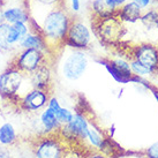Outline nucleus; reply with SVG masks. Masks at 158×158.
<instances>
[{
	"mask_svg": "<svg viewBox=\"0 0 158 158\" xmlns=\"http://www.w3.org/2000/svg\"><path fill=\"white\" fill-rule=\"evenodd\" d=\"M32 158H34V157H32Z\"/></svg>",
	"mask_w": 158,
	"mask_h": 158,
	"instance_id": "72a5a7b5",
	"label": "nucleus"
},
{
	"mask_svg": "<svg viewBox=\"0 0 158 158\" xmlns=\"http://www.w3.org/2000/svg\"><path fill=\"white\" fill-rule=\"evenodd\" d=\"M73 115H74V113H73L69 109L62 107V106H61V109L56 113V117H57L58 121L60 123L61 126L69 123L70 121H72V119H73Z\"/></svg>",
	"mask_w": 158,
	"mask_h": 158,
	"instance_id": "4be33fe9",
	"label": "nucleus"
},
{
	"mask_svg": "<svg viewBox=\"0 0 158 158\" xmlns=\"http://www.w3.org/2000/svg\"><path fill=\"white\" fill-rule=\"evenodd\" d=\"M73 15L65 6H58L50 10L31 30L40 31L51 54L65 46V40Z\"/></svg>",
	"mask_w": 158,
	"mask_h": 158,
	"instance_id": "f257e3e1",
	"label": "nucleus"
},
{
	"mask_svg": "<svg viewBox=\"0 0 158 158\" xmlns=\"http://www.w3.org/2000/svg\"><path fill=\"white\" fill-rule=\"evenodd\" d=\"M126 59L133 58L141 65L155 73L158 72V46L151 43H140L134 45L129 52H126Z\"/></svg>",
	"mask_w": 158,
	"mask_h": 158,
	"instance_id": "6e6552de",
	"label": "nucleus"
},
{
	"mask_svg": "<svg viewBox=\"0 0 158 158\" xmlns=\"http://www.w3.org/2000/svg\"><path fill=\"white\" fill-rule=\"evenodd\" d=\"M50 94L51 92L48 90L31 88L21 97H19L16 105L21 111H24L28 113L40 112L48 105Z\"/></svg>",
	"mask_w": 158,
	"mask_h": 158,
	"instance_id": "1a4fd4ad",
	"label": "nucleus"
},
{
	"mask_svg": "<svg viewBox=\"0 0 158 158\" xmlns=\"http://www.w3.org/2000/svg\"><path fill=\"white\" fill-rule=\"evenodd\" d=\"M19 136L16 128L12 123H4L0 125V145L13 148L18 144Z\"/></svg>",
	"mask_w": 158,
	"mask_h": 158,
	"instance_id": "dca6fc26",
	"label": "nucleus"
},
{
	"mask_svg": "<svg viewBox=\"0 0 158 158\" xmlns=\"http://www.w3.org/2000/svg\"><path fill=\"white\" fill-rule=\"evenodd\" d=\"M149 89L151 90V92H152V95H154V97H155V99H156L158 103V89L154 88V87H151V85L149 87Z\"/></svg>",
	"mask_w": 158,
	"mask_h": 158,
	"instance_id": "cd10ccee",
	"label": "nucleus"
},
{
	"mask_svg": "<svg viewBox=\"0 0 158 158\" xmlns=\"http://www.w3.org/2000/svg\"><path fill=\"white\" fill-rule=\"evenodd\" d=\"M92 40V34L90 27L81 19L73 16L69 28L67 31L65 46L73 50H87L90 48Z\"/></svg>",
	"mask_w": 158,
	"mask_h": 158,
	"instance_id": "39448f33",
	"label": "nucleus"
},
{
	"mask_svg": "<svg viewBox=\"0 0 158 158\" xmlns=\"http://www.w3.org/2000/svg\"><path fill=\"white\" fill-rule=\"evenodd\" d=\"M28 83H30L28 75L10 64L0 74V96L5 101L16 104L19 97L27 92L24 85Z\"/></svg>",
	"mask_w": 158,
	"mask_h": 158,
	"instance_id": "f03ea898",
	"label": "nucleus"
},
{
	"mask_svg": "<svg viewBox=\"0 0 158 158\" xmlns=\"http://www.w3.org/2000/svg\"><path fill=\"white\" fill-rule=\"evenodd\" d=\"M0 111H1V96H0Z\"/></svg>",
	"mask_w": 158,
	"mask_h": 158,
	"instance_id": "7c9ffc66",
	"label": "nucleus"
},
{
	"mask_svg": "<svg viewBox=\"0 0 158 158\" xmlns=\"http://www.w3.org/2000/svg\"><path fill=\"white\" fill-rule=\"evenodd\" d=\"M140 21L147 29H158V10L150 9L143 12Z\"/></svg>",
	"mask_w": 158,
	"mask_h": 158,
	"instance_id": "a211bd4d",
	"label": "nucleus"
},
{
	"mask_svg": "<svg viewBox=\"0 0 158 158\" xmlns=\"http://www.w3.org/2000/svg\"><path fill=\"white\" fill-rule=\"evenodd\" d=\"M106 137L103 135L101 128L97 126L94 120H89L88 134L85 140V149L91 150H101L102 145L104 144Z\"/></svg>",
	"mask_w": 158,
	"mask_h": 158,
	"instance_id": "ddd939ff",
	"label": "nucleus"
},
{
	"mask_svg": "<svg viewBox=\"0 0 158 158\" xmlns=\"http://www.w3.org/2000/svg\"><path fill=\"white\" fill-rule=\"evenodd\" d=\"M40 123L42 129H43L42 135H44V134H56L61 128V125L58 121L56 114L53 113L48 106L40 111Z\"/></svg>",
	"mask_w": 158,
	"mask_h": 158,
	"instance_id": "f8f14e48",
	"label": "nucleus"
},
{
	"mask_svg": "<svg viewBox=\"0 0 158 158\" xmlns=\"http://www.w3.org/2000/svg\"><path fill=\"white\" fill-rule=\"evenodd\" d=\"M84 148L76 143H68L62 158H83Z\"/></svg>",
	"mask_w": 158,
	"mask_h": 158,
	"instance_id": "aec40b11",
	"label": "nucleus"
},
{
	"mask_svg": "<svg viewBox=\"0 0 158 158\" xmlns=\"http://www.w3.org/2000/svg\"><path fill=\"white\" fill-rule=\"evenodd\" d=\"M8 23H0V50L4 52H10L12 48L7 42V36H8Z\"/></svg>",
	"mask_w": 158,
	"mask_h": 158,
	"instance_id": "412c9836",
	"label": "nucleus"
},
{
	"mask_svg": "<svg viewBox=\"0 0 158 158\" xmlns=\"http://www.w3.org/2000/svg\"><path fill=\"white\" fill-rule=\"evenodd\" d=\"M83 158H110V157L106 156L104 152H102L99 150L85 149L83 154Z\"/></svg>",
	"mask_w": 158,
	"mask_h": 158,
	"instance_id": "5701e85b",
	"label": "nucleus"
},
{
	"mask_svg": "<svg viewBox=\"0 0 158 158\" xmlns=\"http://www.w3.org/2000/svg\"><path fill=\"white\" fill-rule=\"evenodd\" d=\"M68 1H81V0H64V2H65V6H67V2ZM67 8V7H66Z\"/></svg>",
	"mask_w": 158,
	"mask_h": 158,
	"instance_id": "c85d7f7f",
	"label": "nucleus"
},
{
	"mask_svg": "<svg viewBox=\"0 0 158 158\" xmlns=\"http://www.w3.org/2000/svg\"><path fill=\"white\" fill-rule=\"evenodd\" d=\"M13 154L12 150L9 149L8 147H4L0 145V158H13Z\"/></svg>",
	"mask_w": 158,
	"mask_h": 158,
	"instance_id": "393cba45",
	"label": "nucleus"
},
{
	"mask_svg": "<svg viewBox=\"0 0 158 158\" xmlns=\"http://www.w3.org/2000/svg\"><path fill=\"white\" fill-rule=\"evenodd\" d=\"M88 58L82 50L70 51L61 64V74L68 81L81 79L88 68Z\"/></svg>",
	"mask_w": 158,
	"mask_h": 158,
	"instance_id": "0eeeda50",
	"label": "nucleus"
},
{
	"mask_svg": "<svg viewBox=\"0 0 158 158\" xmlns=\"http://www.w3.org/2000/svg\"><path fill=\"white\" fill-rule=\"evenodd\" d=\"M6 1H7V0H5V2H6ZM23 1H24V0H22V6H23Z\"/></svg>",
	"mask_w": 158,
	"mask_h": 158,
	"instance_id": "2f4dec72",
	"label": "nucleus"
},
{
	"mask_svg": "<svg viewBox=\"0 0 158 158\" xmlns=\"http://www.w3.org/2000/svg\"><path fill=\"white\" fill-rule=\"evenodd\" d=\"M91 28L101 43L112 46L120 44L125 34L123 22L117 15L102 19L91 18Z\"/></svg>",
	"mask_w": 158,
	"mask_h": 158,
	"instance_id": "7ed1b4c3",
	"label": "nucleus"
},
{
	"mask_svg": "<svg viewBox=\"0 0 158 158\" xmlns=\"http://www.w3.org/2000/svg\"><path fill=\"white\" fill-rule=\"evenodd\" d=\"M127 60L129 61V65H131L133 74L136 75V76H139V77H142V79H143V77H145V76H149V75L154 74V72H152V70H150L149 68H147L145 66L141 65L140 62L136 61L135 59H133V58H128Z\"/></svg>",
	"mask_w": 158,
	"mask_h": 158,
	"instance_id": "6ab92c4d",
	"label": "nucleus"
},
{
	"mask_svg": "<svg viewBox=\"0 0 158 158\" xmlns=\"http://www.w3.org/2000/svg\"><path fill=\"white\" fill-rule=\"evenodd\" d=\"M156 45H157V46H158V40H157V44H156Z\"/></svg>",
	"mask_w": 158,
	"mask_h": 158,
	"instance_id": "473e14b6",
	"label": "nucleus"
},
{
	"mask_svg": "<svg viewBox=\"0 0 158 158\" xmlns=\"http://www.w3.org/2000/svg\"><path fill=\"white\" fill-rule=\"evenodd\" d=\"M28 79L32 88L43 89L51 91L52 85V70L48 65V62H45L42 66H40L36 70H34L31 74L28 75Z\"/></svg>",
	"mask_w": 158,
	"mask_h": 158,
	"instance_id": "9d476101",
	"label": "nucleus"
},
{
	"mask_svg": "<svg viewBox=\"0 0 158 158\" xmlns=\"http://www.w3.org/2000/svg\"><path fill=\"white\" fill-rule=\"evenodd\" d=\"M68 142L59 133L37 135L31 141L34 158H62Z\"/></svg>",
	"mask_w": 158,
	"mask_h": 158,
	"instance_id": "20e7f679",
	"label": "nucleus"
},
{
	"mask_svg": "<svg viewBox=\"0 0 158 158\" xmlns=\"http://www.w3.org/2000/svg\"><path fill=\"white\" fill-rule=\"evenodd\" d=\"M91 18L102 19L117 15L118 8H114L106 0H94L91 1Z\"/></svg>",
	"mask_w": 158,
	"mask_h": 158,
	"instance_id": "f3484780",
	"label": "nucleus"
},
{
	"mask_svg": "<svg viewBox=\"0 0 158 158\" xmlns=\"http://www.w3.org/2000/svg\"><path fill=\"white\" fill-rule=\"evenodd\" d=\"M48 54L36 48H21L12 59L10 64L26 75L31 74L40 66L48 62Z\"/></svg>",
	"mask_w": 158,
	"mask_h": 158,
	"instance_id": "423d86ee",
	"label": "nucleus"
},
{
	"mask_svg": "<svg viewBox=\"0 0 158 158\" xmlns=\"http://www.w3.org/2000/svg\"><path fill=\"white\" fill-rule=\"evenodd\" d=\"M111 6H113L114 8H120L123 5H125L128 0H106Z\"/></svg>",
	"mask_w": 158,
	"mask_h": 158,
	"instance_id": "bb28decb",
	"label": "nucleus"
},
{
	"mask_svg": "<svg viewBox=\"0 0 158 158\" xmlns=\"http://www.w3.org/2000/svg\"><path fill=\"white\" fill-rule=\"evenodd\" d=\"M2 15H4L5 22L8 24H14L18 22H30V16L24 6H20V7L14 6V7L5 8L2 9Z\"/></svg>",
	"mask_w": 158,
	"mask_h": 158,
	"instance_id": "4468645a",
	"label": "nucleus"
},
{
	"mask_svg": "<svg viewBox=\"0 0 158 158\" xmlns=\"http://www.w3.org/2000/svg\"><path fill=\"white\" fill-rule=\"evenodd\" d=\"M5 4H6V2H5V0H0V8H2Z\"/></svg>",
	"mask_w": 158,
	"mask_h": 158,
	"instance_id": "c756f323",
	"label": "nucleus"
},
{
	"mask_svg": "<svg viewBox=\"0 0 158 158\" xmlns=\"http://www.w3.org/2000/svg\"><path fill=\"white\" fill-rule=\"evenodd\" d=\"M132 1H134L136 5H139L142 9H144V8H147V7H149L155 0H132Z\"/></svg>",
	"mask_w": 158,
	"mask_h": 158,
	"instance_id": "a878e982",
	"label": "nucleus"
},
{
	"mask_svg": "<svg viewBox=\"0 0 158 158\" xmlns=\"http://www.w3.org/2000/svg\"><path fill=\"white\" fill-rule=\"evenodd\" d=\"M145 152H147L148 158H158V141L150 145Z\"/></svg>",
	"mask_w": 158,
	"mask_h": 158,
	"instance_id": "b1692460",
	"label": "nucleus"
},
{
	"mask_svg": "<svg viewBox=\"0 0 158 158\" xmlns=\"http://www.w3.org/2000/svg\"><path fill=\"white\" fill-rule=\"evenodd\" d=\"M21 48H36V50H40V51H43V52L51 54V52L48 51V45H46L44 38H43V36L40 35V31L36 30H30V32L24 37V40L20 44L19 50H21Z\"/></svg>",
	"mask_w": 158,
	"mask_h": 158,
	"instance_id": "2eb2a0df",
	"label": "nucleus"
},
{
	"mask_svg": "<svg viewBox=\"0 0 158 158\" xmlns=\"http://www.w3.org/2000/svg\"><path fill=\"white\" fill-rule=\"evenodd\" d=\"M143 13V9L139 5H136L134 1H127L117 10V16L120 19L121 22L135 23L140 21Z\"/></svg>",
	"mask_w": 158,
	"mask_h": 158,
	"instance_id": "9b49d317",
	"label": "nucleus"
}]
</instances>
